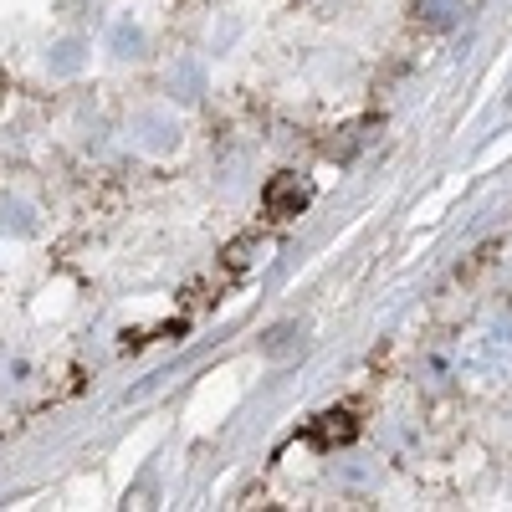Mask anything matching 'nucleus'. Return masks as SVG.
I'll list each match as a JSON object with an SVG mask.
<instances>
[{"mask_svg":"<svg viewBox=\"0 0 512 512\" xmlns=\"http://www.w3.org/2000/svg\"><path fill=\"white\" fill-rule=\"evenodd\" d=\"M313 200V185L308 180H297V175H277L272 185H267V216H277V221H287V216H297Z\"/></svg>","mask_w":512,"mask_h":512,"instance_id":"f257e3e1","label":"nucleus"},{"mask_svg":"<svg viewBox=\"0 0 512 512\" xmlns=\"http://www.w3.org/2000/svg\"><path fill=\"white\" fill-rule=\"evenodd\" d=\"M482 359L497 369V364H512V323H497L487 338H482Z\"/></svg>","mask_w":512,"mask_h":512,"instance_id":"f03ea898","label":"nucleus"},{"mask_svg":"<svg viewBox=\"0 0 512 512\" xmlns=\"http://www.w3.org/2000/svg\"><path fill=\"white\" fill-rule=\"evenodd\" d=\"M323 425H313V441H323V446H333V441H349L354 436V420L344 415V410H333V415H318Z\"/></svg>","mask_w":512,"mask_h":512,"instance_id":"7ed1b4c3","label":"nucleus"},{"mask_svg":"<svg viewBox=\"0 0 512 512\" xmlns=\"http://www.w3.org/2000/svg\"><path fill=\"white\" fill-rule=\"evenodd\" d=\"M415 11H420V21H425V26H451V21H456V11H461V0H420Z\"/></svg>","mask_w":512,"mask_h":512,"instance_id":"20e7f679","label":"nucleus"}]
</instances>
